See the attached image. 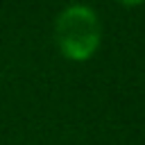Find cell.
<instances>
[{"instance_id":"6da1fadb","label":"cell","mask_w":145,"mask_h":145,"mask_svg":"<svg viewBox=\"0 0 145 145\" xmlns=\"http://www.w3.org/2000/svg\"><path fill=\"white\" fill-rule=\"evenodd\" d=\"M102 39L97 14L86 5H68L54 20V41L70 61H86L95 54Z\"/></svg>"}]
</instances>
